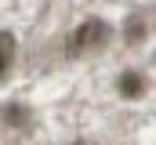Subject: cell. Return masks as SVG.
<instances>
[{
    "label": "cell",
    "mask_w": 156,
    "mask_h": 145,
    "mask_svg": "<svg viewBox=\"0 0 156 145\" xmlns=\"http://www.w3.org/2000/svg\"><path fill=\"white\" fill-rule=\"evenodd\" d=\"M116 91L123 94V98H142V94H145V76H142V72H134V69L120 72Z\"/></svg>",
    "instance_id": "2"
},
{
    "label": "cell",
    "mask_w": 156,
    "mask_h": 145,
    "mask_svg": "<svg viewBox=\"0 0 156 145\" xmlns=\"http://www.w3.org/2000/svg\"><path fill=\"white\" fill-rule=\"evenodd\" d=\"M7 62H11V55H7V51H0V76L7 72Z\"/></svg>",
    "instance_id": "4"
},
{
    "label": "cell",
    "mask_w": 156,
    "mask_h": 145,
    "mask_svg": "<svg viewBox=\"0 0 156 145\" xmlns=\"http://www.w3.org/2000/svg\"><path fill=\"white\" fill-rule=\"evenodd\" d=\"M105 40H109V26L102 18H87V22H80V29L73 33V51H94Z\"/></svg>",
    "instance_id": "1"
},
{
    "label": "cell",
    "mask_w": 156,
    "mask_h": 145,
    "mask_svg": "<svg viewBox=\"0 0 156 145\" xmlns=\"http://www.w3.org/2000/svg\"><path fill=\"white\" fill-rule=\"evenodd\" d=\"M127 40H131V44L142 40V22H138V18H131V26H127Z\"/></svg>",
    "instance_id": "3"
}]
</instances>
